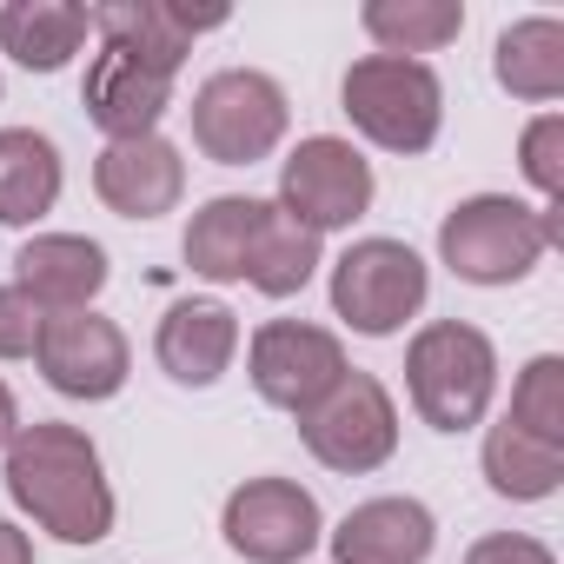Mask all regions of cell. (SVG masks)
I'll return each mask as SVG.
<instances>
[{"mask_svg": "<svg viewBox=\"0 0 564 564\" xmlns=\"http://www.w3.org/2000/svg\"><path fill=\"white\" fill-rule=\"evenodd\" d=\"M465 564H557V557H551V544H538L524 531H491L465 551Z\"/></svg>", "mask_w": 564, "mask_h": 564, "instance_id": "83f0119b", "label": "cell"}, {"mask_svg": "<svg viewBox=\"0 0 564 564\" xmlns=\"http://www.w3.org/2000/svg\"><path fill=\"white\" fill-rule=\"evenodd\" d=\"M34 366H41V379H47L61 399L100 405V399H113V392L127 386L133 352H127V333H120L107 313L80 306V313H47L41 346H34Z\"/></svg>", "mask_w": 564, "mask_h": 564, "instance_id": "8fae6325", "label": "cell"}, {"mask_svg": "<svg viewBox=\"0 0 564 564\" xmlns=\"http://www.w3.org/2000/svg\"><path fill=\"white\" fill-rule=\"evenodd\" d=\"M87 14H94L100 47H120V54H133L140 67H153L166 80L186 67L193 41L206 28H226V8H180V0H100Z\"/></svg>", "mask_w": 564, "mask_h": 564, "instance_id": "7c38bea8", "label": "cell"}, {"mask_svg": "<svg viewBox=\"0 0 564 564\" xmlns=\"http://www.w3.org/2000/svg\"><path fill=\"white\" fill-rule=\"evenodd\" d=\"M14 286L41 313H80L107 286V246L87 232H34L14 259Z\"/></svg>", "mask_w": 564, "mask_h": 564, "instance_id": "9a60e30c", "label": "cell"}, {"mask_svg": "<svg viewBox=\"0 0 564 564\" xmlns=\"http://www.w3.org/2000/svg\"><path fill=\"white\" fill-rule=\"evenodd\" d=\"M372 160L339 140V133H313L286 153V166H279V206H286L300 226L313 232H339L352 219L372 213Z\"/></svg>", "mask_w": 564, "mask_h": 564, "instance_id": "ba28073f", "label": "cell"}, {"mask_svg": "<svg viewBox=\"0 0 564 564\" xmlns=\"http://www.w3.org/2000/svg\"><path fill=\"white\" fill-rule=\"evenodd\" d=\"M47 313L21 293V286H0V359H34Z\"/></svg>", "mask_w": 564, "mask_h": 564, "instance_id": "4316f807", "label": "cell"}, {"mask_svg": "<svg viewBox=\"0 0 564 564\" xmlns=\"http://www.w3.org/2000/svg\"><path fill=\"white\" fill-rule=\"evenodd\" d=\"M232 352H239L232 306H219V300H180V306H166L153 359H160V372L173 386H219L226 366H232Z\"/></svg>", "mask_w": 564, "mask_h": 564, "instance_id": "2e32d148", "label": "cell"}, {"mask_svg": "<svg viewBox=\"0 0 564 564\" xmlns=\"http://www.w3.org/2000/svg\"><path fill=\"white\" fill-rule=\"evenodd\" d=\"M61 147L41 127H8L0 133V226H34L61 199Z\"/></svg>", "mask_w": 564, "mask_h": 564, "instance_id": "ffe728a7", "label": "cell"}, {"mask_svg": "<svg viewBox=\"0 0 564 564\" xmlns=\"http://www.w3.org/2000/svg\"><path fill=\"white\" fill-rule=\"evenodd\" d=\"M498 87L511 100H531V107H551L564 94V21L551 14H531V21H511L498 34Z\"/></svg>", "mask_w": 564, "mask_h": 564, "instance_id": "44dd1931", "label": "cell"}, {"mask_svg": "<svg viewBox=\"0 0 564 564\" xmlns=\"http://www.w3.org/2000/svg\"><path fill=\"white\" fill-rule=\"evenodd\" d=\"M193 147L213 160V166H252L265 160L279 140H286V87L259 67H226L213 80H199L193 94Z\"/></svg>", "mask_w": 564, "mask_h": 564, "instance_id": "5b68a950", "label": "cell"}, {"mask_svg": "<svg viewBox=\"0 0 564 564\" xmlns=\"http://www.w3.org/2000/svg\"><path fill=\"white\" fill-rule=\"evenodd\" d=\"M259 213H265V199H252V193L206 199L186 219V239H180L186 265L199 279H213V286H239V279H246V252H252V232H259Z\"/></svg>", "mask_w": 564, "mask_h": 564, "instance_id": "d6986e66", "label": "cell"}, {"mask_svg": "<svg viewBox=\"0 0 564 564\" xmlns=\"http://www.w3.org/2000/svg\"><path fill=\"white\" fill-rule=\"evenodd\" d=\"M432 293V272L405 239H352L333 259V313L366 333V339H392Z\"/></svg>", "mask_w": 564, "mask_h": 564, "instance_id": "8992f818", "label": "cell"}, {"mask_svg": "<svg viewBox=\"0 0 564 564\" xmlns=\"http://www.w3.org/2000/svg\"><path fill=\"white\" fill-rule=\"evenodd\" d=\"M300 438H306V452L326 471L366 478V471H379L399 452V405H392V392L372 372L346 366V379L313 412H300Z\"/></svg>", "mask_w": 564, "mask_h": 564, "instance_id": "52a82bcc", "label": "cell"}, {"mask_svg": "<svg viewBox=\"0 0 564 564\" xmlns=\"http://www.w3.org/2000/svg\"><path fill=\"white\" fill-rule=\"evenodd\" d=\"M478 458H485V485L498 498H511V505H538V498H551L564 485V445H544V438L518 432L511 419H498L485 432Z\"/></svg>", "mask_w": 564, "mask_h": 564, "instance_id": "603a6c76", "label": "cell"}, {"mask_svg": "<svg viewBox=\"0 0 564 564\" xmlns=\"http://www.w3.org/2000/svg\"><path fill=\"white\" fill-rule=\"evenodd\" d=\"M518 432L544 438V445H564V359L557 352H538L518 386H511V412H505Z\"/></svg>", "mask_w": 564, "mask_h": 564, "instance_id": "d4e9b609", "label": "cell"}, {"mask_svg": "<svg viewBox=\"0 0 564 564\" xmlns=\"http://www.w3.org/2000/svg\"><path fill=\"white\" fill-rule=\"evenodd\" d=\"M246 372L265 405L300 419L346 379V346H339V333L306 326V319H265L246 346Z\"/></svg>", "mask_w": 564, "mask_h": 564, "instance_id": "9c48e42d", "label": "cell"}, {"mask_svg": "<svg viewBox=\"0 0 564 564\" xmlns=\"http://www.w3.org/2000/svg\"><path fill=\"white\" fill-rule=\"evenodd\" d=\"M339 107L346 120L386 147V153H425L445 127V87L425 61H399V54H366L346 67V87H339Z\"/></svg>", "mask_w": 564, "mask_h": 564, "instance_id": "3957f363", "label": "cell"}, {"mask_svg": "<svg viewBox=\"0 0 564 564\" xmlns=\"http://www.w3.org/2000/svg\"><path fill=\"white\" fill-rule=\"evenodd\" d=\"M8 458V498L61 544H100L113 531V485L100 465V445L80 425L34 419L14 432Z\"/></svg>", "mask_w": 564, "mask_h": 564, "instance_id": "6da1fadb", "label": "cell"}, {"mask_svg": "<svg viewBox=\"0 0 564 564\" xmlns=\"http://www.w3.org/2000/svg\"><path fill=\"white\" fill-rule=\"evenodd\" d=\"M313 272H319V232L300 226L286 206H265L252 252H246V286H259L265 300H293V293H306Z\"/></svg>", "mask_w": 564, "mask_h": 564, "instance_id": "7402d4cb", "label": "cell"}, {"mask_svg": "<svg viewBox=\"0 0 564 564\" xmlns=\"http://www.w3.org/2000/svg\"><path fill=\"white\" fill-rule=\"evenodd\" d=\"M219 531L246 564H300L319 544L326 518H319V498L293 478H246L226 498Z\"/></svg>", "mask_w": 564, "mask_h": 564, "instance_id": "30bf717a", "label": "cell"}, {"mask_svg": "<svg viewBox=\"0 0 564 564\" xmlns=\"http://www.w3.org/2000/svg\"><path fill=\"white\" fill-rule=\"evenodd\" d=\"M14 432H21V405H14V392L0 386V452L14 445Z\"/></svg>", "mask_w": 564, "mask_h": 564, "instance_id": "f546056e", "label": "cell"}, {"mask_svg": "<svg viewBox=\"0 0 564 564\" xmlns=\"http://www.w3.org/2000/svg\"><path fill=\"white\" fill-rule=\"evenodd\" d=\"M366 34L379 41V54H399V61H419V54H438L465 34V8L458 0H366Z\"/></svg>", "mask_w": 564, "mask_h": 564, "instance_id": "cb8c5ba5", "label": "cell"}, {"mask_svg": "<svg viewBox=\"0 0 564 564\" xmlns=\"http://www.w3.org/2000/svg\"><path fill=\"white\" fill-rule=\"evenodd\" d=\"M524 180L544 193V206H564V113H538L518 140Z\"/></svg>", "mask_w": 564, "mask_h": 564, "instance_id": "484cf974", "label": "cell"}, {"mask_svg": "<svg viewBox=\"0 0 564 564\" xmlns=\"http://www.w3.org/2000/svg\"><path fill=\"white\" fill-rule=\"evenodd\" d=\"M94 34V14L80 0H8L0 8V54L28 74H61Z\"/></svg>", "mask_w": 564, "mask_h": 564, "instance_id": "ac0fdd59", "label": "cell"}, {"mask_svg": "<svg viewBox=\"0 0 564 564\" xmlns=\"http://www.w3.org/2000/svg\"><path fill=\"white\" fill-rule=\"evenodd\" d=\"M438 524L419 498H366L333 531V564H425Z\"/></svg>", "mask_w": 564, "mask_h": 564, "instance_id": "e0dca14e", "label": "cell"}, {"mask_svg": "<svg viewBox=\"0 0 564 564\" xmlns=\"http://www.w3.org/2000/svg\"><path fill=\"white\" fill-rule=\"evenodd\" d=\"M80 107H87V120H94L107 140H147V133H160V120H166V107H173V80L153 74V67H140V61L120 54V47H100L94 67H87Z\"/></svg>", "mask_w": 564, "mask_h": 564, "instance_id": "5bb4252c", "label": "cell"}, {"mask_svg": "<svg viewBox=\"0 0 564 564\" xmlns=\"http://www.w3.org/2000/svg\"><path fill=\"white\" fill-rule=\"evenodd\" d=\"M405 392L432 432H471L498 392V346L465 319H432L405 346Z\"/></svg>", "mask_w": 564, "mask_h": 564, "instance_id": "7a4b0ae2", "label": "cell"}, {"mask_svg": "<svg viewBox=\"0 0 564 564\" xmlns=\"http://www.w3.org/2000/svg\"><path fill=\"white\" fill-rule=\"evenodd\" d=\"M544 252H551L544 213L511 193H471L438 226V259L471 286H518Z\"/></svg>", "mask_w": 564, "mask_h": 564, "instance_id": "277c9868", "label": "cell"}, {"mask_svg": "<svg viewBox=\"0 0 564 564\" xmlns=\"http://www.w3.org/2000/svg\"><path fill=\"white\" fill-rule=\"evenodd\" d=\"M94 193L107 199V213L120 219H160L180 206L186 193V160L166 133H147V140H107L100 160H94Z\"/></svg>", "mask_w": 564, "mask_h": 564, "instance_id": "4fadbf2b", "label": "cell"}, {"mask_svg": "<svg viewBox=\"0 0 564 564\" xmlns=\"http://www.w3.org/2000/svg\"><path fill=\"white\" fill-rule=\"evenodd\" d=\"M0 564H34V538L14 518H0Z\"/></svg>", "mask_w": 564, "mask_h": 564, "instance_id": "f1b7e54d", "label": "cell"}]
</instances>
